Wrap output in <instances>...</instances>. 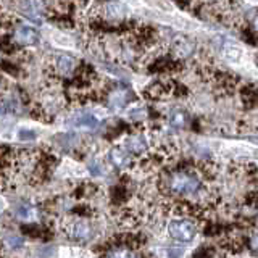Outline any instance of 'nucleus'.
<instances>
[{
	"instance_id": "20",
	"label": "nucleus",
	"mask_w": 258,
	"mask_h": 258,
	"mask_svg": "<svg viewBox=\"0 0 258 258\" xmlns=\"http://www.w3.org/2000/svg\"><path fill=\"white\" fill-rule=\"evenodd\" d=\"M78 216H81V218H89V216H92L91 213H92V208L89 207L87 204H79V205H76L75 207V210H73Z\"/></svg>"
},
{
	"instance_id": "21",
	"label": "nucleus",
	"mask_w": 258,
	"mask_h": 258,
	"mask_svg": "<svg viewBox=\"0 0 258 258\" xmlns=\"http://www.w3.org/2000/svg\"><path fill=\"white\" fill-rule=\"evenodd\" d=\"M18 137H20V141H32L37 137V133L34 129H20Z\"/></svg>"
},
{
	"instance_id": "19",
	"label": "nucleus",
	"mask_w": 258,
	"mask_h": 258,
	"mask_svg": "<svg viewBox=\"0 0 258 258\" xmlns=\"http://www.w3.org/2000/svg\"><path fill=\"white\" fill-rule=\"evenodd\" d=\"M111 196H113V202H116V204H123V202L127 200V189L126 187H113L111 190Z\"/></svg>"
},
{
	"instance_id": "10",
	"label": "nucleus",
	"mask_w": 258,
	"mask_h": 258,
	"mask_svg": "<svg viewBox=\"0 0 258 258\" xmlns=\"http://www.w3.org/2000/svg\"><path fill=\"white\" fill-rule=\"evenodd\" d=\"M124 149L129 153H145V150H147V141H145V137L141 134L129 136L124 141Z\"/></svg>"
},
{
	"instance_id": "5",
	"label": "nucleus",
	"mask_w": 258,
	"mask_h": 258,
	"mask_svg": "<svg viewBox=\"0 0 258 258\" xmlns=\"http://www.w3.org/2000/svg\"><path fill=\"white\" fill-rule=\"evenodd\" d=\"M18 12L31 21H40L45 18L48 8L45 0H16Z\"/></svg>"
},
{
	"instance_id": "15",
	"label": "nucleus",
	"mask_w": 258,
	"mask_h": 258,
	"mask_svg": "<svg viewBox=\"0 0 258 258\" xmlns=\"http://www.w3.org/2000/svg\"><path fill=\"white\" fill-rule=\"evenodd\" d=\"M15 213L20 220H31V218L36 215V207L32 204H26V202H24V204H20L16 207Z\"/></svg>"
},
{
	"instance_id": "11",
	"label": "nucleus",
	"mask_w": 258,
	"mask_h": 258,
	"mask_svg": "<svg viewBox=\"0 0 258 258\" xmlns=\"http://www.w3.org/2000/svg\"><path fill=\"white\" fill-rule=\"evenodd\" d=\"M21 232H23V236H28L32 239H44V240H47L48 236H52V232L48 231V228L37 226V224H23Z\"/></svg>"
},
{
	"instance_id": "22",
	"label": "nucleus",
	"mask_w": 258,
	"mask_h": 258,
	"mask_svg": "<svg viewBox=\"0 0 258 258\" xmlns=\"http://www.w3.org/2000/svg\"><path fill=\"white\" fill-rule=\"evenodd\" d=\"M192 258H213V252L210 248L202 247V248L196 250V253H194Z\"/></svg>"
},
{
	"instance_id": "1",
	"label": "nucleus",
	"mask_w": 258,
	"mask_h": 258,
	"mask_svg": "<svg viewBox=\"0 0 258 258\" xmlns=\"http://www.w3.org/2000/svg\"><path fill=\"white\" fill-rule=\"evenodd\" d=\"M158 187L166 196V199L184 197L199 194L202 189H205V179L197 166L196 169L189 166L168 168L160 176Z\"/></svg>"
},
{
	"instance_id": "7",
	"label": "nucleus",
	"mask_w": 258,
	"mask_h": 258,
	"mask_svg": "<svg viewBox=\"0 0 258 258\" xmlns=\"http://www.w3.org/2000/svg\"><path fill=\"white\" fill-rule=\"evenodd\" d=\"M12 34L10 37L13 39L15 44H18L21 47H32L36 45L39 42V32L29 26V24H24V23H18L15 24V26H12Z\"/></svg>"
},
{
	"instance_id": "14",
	"label": "nucleus",
	"mask_w": 258,
	"mask_h": 258,
	"mask_svg": "<svg viewBox=\"0 0 258 258\" xmlns=\"http://www.w3.org/2000/svg\"><path fill=\"white\" fill-rule=\"evenodd\" d=\"M108 103L111 107L121 108L127 103V94L124 91H113L108 94Z\"/></svg>"
},
{
	"instance_id": "2",
	"label": "nucleus",
	"mask_w": 258,
	"mask_h": 258,
	"mask_svg": "<svg viewBox=\"0 0 258 258\" xmlns=\"http://www.w3.org/2000/svg\"><path fill=\"white\" fill-rule=\"evenodd\" d=\"M50 78L53 81H58L60 78H68L73 73H76L79 70V61L76 60V56H73L70 53H55L50 60V64L47 67Z\"/></svg>"
},
{
	"instance_id": "16",
	"label": "nucleus",
	"mask_w": 258,
	"mask_h": 258,
	"mask_svg": "<svg viewBox=\"0 0 258 258\" xmlns=\"http://www.w3.org/2000/svg\"><path fill=\"white\" fill-rule=\"evenodd\" d=\"M105 258H139V256H137V253L133 248L118 247V248H111Z\"/></svg>"
},
{
	"instance_id": "24",
	"label": "nucleus",
	"mask_w": 258,
	"mask_h": 258,
	"mask_svg": "<svg viewBox=\"0 0 258 258\" xmlns=\"http://www.w3.org/2000/svg\"><path fill=\"white\" fill-rule=\"evenodd\" d=\"M250 247H252V250H255V252H258V234H255V236L250 239Z\"/></svg>"
},
{
	"instance_id": "6",
	"label": "nucleus",
	"mask_w": 258,
	"mask_h": 258,
	"mask_svg": "<svg viewBox=\"0 0 258 258\" xmlns=\"http://www.w3.org/2000/svg\"><path fill=\"white\" fill-rule=\"evenodd\" d=\"M99 12L103 20H108L113 23H121L123 20L127 18L129 8L123 0H107V2H103L100 5Z\"/></svg>"
},
{
	"instance_id": "8",
	"label": "nucleus",
	"mask_w": 258,
	"mask_h": 258,
	"mask_svg": "<svg viewBox=\"0 0 258 258\" xmlns=\"http://www.w3.org/2000/svg\"><path fill=\"white\" fill-rule=\"evenodd\" d=\"M100 124V119L92 111H78L68 119V126L75 129H84V131H94Z\"/></svg>"
},
{
	"instance_id": "18",
	"label": "nucleus",
	"mask_w": 258,
	"mask_h": 258,
	"mask_svg": "<svg viewBox=\"0 0 258 258\" xmlns=\"http://www.w3.org/2000/svg\"><path fill=\"white\" fill-rule=\"evenodd\" d=\"M145 115H147V111H145V108L141 107V105H136V107H131L127 110V118L133 121H141L145 118Z\"/></svg>"
},
{
	"instance_id": "23",
	"label": "nucleus",
	"mask_w": 258,
	"mask_h": 258,
	"mask_svg": "<svg viewBox=\"0 0 258 258\" xmlns=\"http://www.w3.org/2000/svg\"><path fill=\"white\" fill-rule=\"evenodd\" d=\"M7 244L10 245V248H13V250H15V248L23 247V240H21L20 237H15V236H13V237H10V239L7 240Z\"/></svg>"
},
{
	"instance_id": "17",
	"label": "nucleus",
	"mask_w": 258,
	"mask_h": 258,
	"mask_svg": "<svg viewBox=\"0 0 258 258\" xmlns=\"http://www.w3.org/2000/svg\"><path fill=\"white\" fill-rule=\"evenodd\" d=\"M169 123H171V126L174 127H184L185 124H187V116H185L184 111H174L171 116H169Z\"/></svg>"
},
{
	"instance_id": "13",
	"label": "nucleus",
	"mask_w": 258,
	"mask_h": 258,
	"mask_svg": "<svg viewBox=\"0 0 258 258\" xmlns=\"http://www.w3.org/2000/svg\"><path fill=\"white\" fill-rule=\"evenodd\" d=\"M223 55H224V58L228 60L229 63H240L242 60H244V55L245 53L237 45H228L223 50Z\"/></svg>"
},
{
	"instance_id": "12",
	"label": "nucleus",
	"mask_w": 258,
	"mask_h": 258,
	"mask_svg": "<svg viewBox=\"0 0 258 258\" xmlns=\"http://www.w3.org/2000/svg\"><path fill=\"white\" fill-rule=\"evenodd\" d=\"M110 160L113 161V165L118 168H124L129 163V152L126 149H111L110 150Z\"/></svg>"
},
{
	"instance_id": "3",
	"label": "nucleus",
	"mask_w": 258,
	"mask_h": 258,
	"mask_svg": "<svg viewBox=\"0 0 258 258\" xmlns=\"http://www.w3.org/2000/svg\"><path fill=\"white\" fill-rule=\"evenodd\" d=\"M169 237L181 242V244H189L197 236V221L181 218V220H173L168 224Z\"/></svg>"
},
{
	"instance_id": "25",
	"label": "nucleus",
	"mask_w": 258,
	"mask_h": 258,
	"mask_svg": "<svg viewBox=\"0 0 258 258\" xmlns=\"http://www.w3.org/2000/svg\"><path fill=\"white\" fill-rule=\"evenodd\" d=\"M252 28H253V31L258 32V15H255V18H253V21H252Z\"/></svg>"
},
{
	"instance_id": "4",
	"label": "nucleus",
	"mask_w": 258,
	"mask_h": 258,
	"mask_svg": "<svg viewBox=\"0 0 258 258\" xmlns=\"http://www.w3.org/2000/svg\"><path fill=\"white\" fill-rule=\"evenodd\" d=\"M63 229L67 232V236L75 242H89L95 236V229L92 228V224L83 220V218L68 220L63 224Z\"/></svg>"
},
{
	"instance_id": "9",
	"label": "nucleus",
	"mask_w": 258,
	"mask_h": 258,
	"mask_svg": "<svg viewBox=\"0 0 258 258\" xmlns=\"http://www.w3.org/2000/svg\"><path fill=\"white\" fill-rule=\"evenodd\" d=\"M169 53L179 60L187 58V56H192L196 53V44L187 37H176L169 45Z\"/></svg>"
},
{
	"instance_id": "26",
	"label": "nucleus",
	"mask_w": 258,
	"mask_h": 258,
	"mask_svg": "<svg viewBox=\"0 0 258 258\" xmlns=\"http://www.w3.org/2000/svg\"><path fill=\"white\" fill-rule=\"evenodd\" d=\"M123 2H126V4H133V5H137V2H139V0H123Z\"/></svg>"
}]
</instances>
